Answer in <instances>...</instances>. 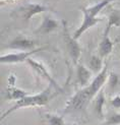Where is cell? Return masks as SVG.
Masks as SVG:
<instances>
[{"mask_svg": "<svg viewBox=\"0 0 120 125\" xmlns=\"http://www.w3.org/2000/svg\"><path fill=\"white\" fill-rule=\"evenodd\" d=\"M52 84H49L44 91H42L39 94L36 95H29L26 98H23L20 101H17L12 107H10L7 111H5L4 113L1 115L0 119L4 120L8 115L12 114L13 112L23 109V108H31V107H43L49 104V102L57 95V93H53L52 92Z\"/></svg>", "mask_w": 120, "mask_h": 125, "instance_id": "1", "label": "cell"}, {"mask_svg": "<svg viewBox=\"0 0 120 125\" xmlns=\"http://www.w3.org/2000/svg\"><path fill=\"white\" fill-rule=\"evenodd\" d=\"M92 101L90 94L87 92V87H83L81 90L77 91L74 95L69 99V101L65 105V108L63 110V113L68 114L75 111H81L87 108V104Z\"/></svg>", "mask_w": 120, "mask_h": 125, "instance_id": "2", "label": "cell"}, {"mask_svg": "<svg viewBox=\"0 0 120 125\" xmlns=\"http://www.w3.org/2000/svg\"><path fill=\"white\" fill-rule=\"evenodd\" d=\"M62 30H63V40H64L67 52L69 56H70L72 62L76 65L78 64L79 58L81 56V48L79 44L77 43V40L74 39V37L69 34L67 22L65 20H62Z\"/></svg>", "mask_w": 120, "mask_h": 125, "instance_id": "3", "label": "cell"}, {"mask_svg": "<svg viewBox=\"0 0 120 125\" xmlns=\"http://www.w3.org/2000/svg\"><path fill=\"white\" fill-rule=\"evenodd\" d=\"M47 46L38 47L36 49H33L31 51H21V52H14V53H7L4 54L0 57V62L2 64H14V63H22L23 61H28L32 55H34L38 52H41L46 50Z\"/></svg>", "mask_w": 120, "mask_h": 125, "instance_id": "4", "label": "cell"}, {"mask_svg": "<svg viewBox=\"0 0 120 125\" xmlns=\"http://www.w3.org/2000/svg\"><path fill=\"white\" fill-rule=\"evenodd\" d=\"M47 11H52L55 12L52 8H49L45 5L42 4H38V3H27L24 5L20 6L16 10V14L18 15V17H21L22 20L29 21L33 16L43 13V12H47Z\"/></svg>", "mask_w": 120, "mask_h": 125, "instance_id": "5", "label": "cell"}, {"mask_svg": "<svg viewBox=\"0 0 120 125\" xmlns=\"http://www.w3.org/2000/svg\"><path fill=\"white\" fill-rule=\"evenodd\" d=\"M108 77H109L108 63L105 62L102 71H101L100 73H98L96 75V77L92 80V83L87 86V92H89L90 97H91L92 100L96 97L101 91H102V87L105 84V83L108 82Z\"/></svg>", "mask_w": 120, "mask_h": 125, "instance_id": "6", "label": "cell"}, {"mask_svg": "<svg viewBox=\"0 0 120 125\" xmlns=\"http://www.w3.org/2000/svg\"><path fill=\"white\" fill-rule=\"evenodd\" d=\"M37 44L38 42L33 40V39H30L27 38L22 35H20L13 38L10 43H8V45L6 46L9 49L12 50H21V51H31L33 49L37 48Z\"/></svg>", "mask_w": 120, "mask_h": 125, "instance_id": "7", "label": "cell"}, {"mask_svg": "<svg viewBox=\"0 0 120 125\" xmlns=\"http://www.w3.org/2000/svg\"><path fill=\"white\" fill-rule=\"evenodd\" d=\"M27 63L33 68V69L39 74V75L42 77V78H44V79H46V80H48V82L50 83V84H52L53 85V87H55V90H57V91H59L60 93H62L63 91H62V89L59 86V84L56 83V80L53 78V76L50 74L49 72H48V70H47V68L44 66V64L43 63H41V62H39V61H36V60H34V59H32V58H30V59H28V61H27Z\"/></svg>", "mask_w": 120, "mask_h": 125, "instance_id": "8", "label": "cell"}, {"mask_svg": "<svg viewBox=\"0 0 120 125\" xmlns=\"http://www.w3.org/2000/svg\"><path fill=\"white\" fill-rule=\"evenodd\" d=\"M59 22L50 15H45L43 17L41 24L35 30V34L38 35H48L58 29Z\"/></svg>", "mask_w": 120, "mask_h": 125, "instance_id": "9", "label": "cell"}, {"mask_svg": "<svg viewBox=\"0 0 120 125\" xmlns=\"http://www.w3.org/2000/svg\"><path fill=\"white\" fill-rule=\"evenodd\" d=\"M93 72L89 67H87L84 64H76V76L77 82L81 87H87L91 83V78Z\"/></svg>", "mask_w": 120, "mask_h": 125, "instance_id": "10", "label": "cell"}, {"mask_svg": "<svg viewBox=\"0 0 120 125\" xmlns=\"http://www.w3.org/2000/svg\"><path fill=\"white\" fill-rule=\"evenodd\" d=\"M113 47H114V44L109 38V35H103V38L98 47V55L103 59L108 57L113 51Z\"/></svg>", "mask_w": 120, "mask_h": 125, "instance_id": "11", "label": "cell"}, {"mask_svg": "<svg viewBox=\"0 0 120 125\" xmlns=\"http://www.w3.org/2000/svg\"><path fill=\"white\" fill-rule=\"evenodd\" d=\"M115 1V0H102L101 2L95 4L91 7H81L80 10L83 12L84 16H90V17H98L97 15L99 14V12L105 8L106 6H108L111 2Z\"/></svg>", "mask_w": 120, "mask_h": 125, "instance_id": "12", "label": "cell"}, {"mask_svg": "<svg viewBox=\"0 0 120 125\" xmlns=\"http://www.w3.org/2000/svg\"><path fill=\"white\" fill-rule=\"evenodd\" d=\"M30 94L22 89L16 86H8L4 92V100L7 101H20V100L26 98Z\"/></svg>", "mask_w": 120, "mask_h": 125, "instance_id": "13", "label": "cell"}, {"mask_svg": "<svg viewBox=\"0 0 120 125\" xmlns=\"http://www.w3.org/2000/svg\"><path fill=\"white\" fill-rule=\"evenodd\" d=\"M95 98H96V99H95V103H94L95 114L97 115V117L99 118V119L103 120V119H105L104 106H105V103H106V98H105L104 91L102 90Z\"/></svg>", "mask_w": 120, "mask_h": 125, "instance_id": "14", "label": "cell"}, {"mask_svg": "<svg viewBox=\"0 0 120 125\" xmlns=\"http://www.w3.org/2000/svg\"><path fill=\"white\" fill-rule=\"evenodd\" d=\"M113 27H120V11L119 10H113L109 13L108 22H107V27L104 31L103 35H109L110 30Z\"/></svg>", "mask_w": 120, "mask_h": 125, "instance_id": "15", "label": "cell"}, {"mask_svg": "<svg viewBox=\"0 0 120 125\" xmlns=\"http://www.w3.org/2000/svg\"><path fill=\"white\" fill-rule=\"evenodd\" d=\"M103 58H101L99 55H93L89 61V68L93 73H100L103 69Z\"/></svg>", "mask_w": 120, "mask_h": 125, "instance_id": "16", "label": "cell"}, {"mask_svg": "<svg viewBox=\"0 0 120 125\" xmlns=\"http://www.w3.org/2000/svg\"><path fill=\"white\" fill-rule=\"evenodd\" d=\"M45 119H46L48 125H65L64 118L61 115L47 113L45 115Z\"/></svg>", "mask_w": 120, "mask_h": 125, "instance_id": "17", "label": "cell"}, {"mask_svg": "<svg viewBox=\"0 0 120 125\" xmlns=\"http://www.w3.org/2000/svg\"><path fill=\"white\" fill-rule=\"evenodd\" d=\"M102 125H120V113H113L109 115Z\"/></svg>", "mask_w": 120, "mask_h": 125, "instance_id": "18", "label": "cell"}, {"mask_svg": "<svg viewBox=\"0 0 120 125\" xmlns=\"http://www.w3.org/2000/svg\"><path fill=\"white\" fill-rule=\"evenodd\" d=\"M117 83H118V77H117L116 74H114V73L110 74V76L108 77L109 86L111 87V89H114V87L116 86V84H117Z\"/></svg>", "mask_w": 120, "mask_h": 125, "instance_id": "19", "label": "cell"}, {"mask_svg": "<svg viewBox=\"0 0 120 125\" xmlns=\"http://www.w3.org/2000/svg\"><path fill=\"white\" fill-rule=\"evenodd\" d=\"M110 103H111V106H112L113 108L120 109V96L117 95V96H115V97H113V98L111 99Z\"/></svg>", "mask_w": 120, "mask_h": 125, "instance_id": "20", "label": "cell"}]
</instances>
